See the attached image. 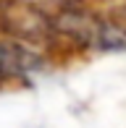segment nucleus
<instances>
[{
  "label": "nucleus",
  "mask_w": 126,
  "mask_h": 128,
  "mask_svg": "<svg viewBox=\"0 0 126 128\" xmlns=\"http://www.w3.org/2000/svg\"><path fill=\"white\" fill-rule=\"evenodd\" d=\"M42 66L39 58L34 52L16 47V44H5L0 42V76L5 78H16V76H29Z\"/></svg>",
  "instance_id": "obj_1"
}]
</instances>
